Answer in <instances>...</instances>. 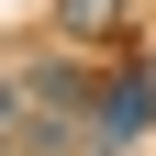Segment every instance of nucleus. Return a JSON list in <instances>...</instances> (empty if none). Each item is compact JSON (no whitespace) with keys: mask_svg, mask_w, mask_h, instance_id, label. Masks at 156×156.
Segmentation results:
<instances>
[{"mask_svg":"<svg viewBox=\"0 0 156 156\" xmlns=\"http://www.w3.org/2000/svg\"><path fill=\"white\" fill-rule=\"evenodd\" d=\"M89 123H101V145L134 156V145L156 134V78H145V67H112V78H101V101H89Z\"/></svg>","mask_w":156,"mask_h":156,"instance_id":"nucleus-1","label":"nucleus"},{"mask_svg":"<svg viewBox=\"0 0 156 156\" xmlns=\"http://www.w3.org/2000/svg\"><path fill=\"white\" fill-rule=\"evenodd\" d=\"M23 89H34V112H67V123H78V112H89V101H101V89H89V78H78V67H34Z\"/></svg>","mask_w":156,"mask_h":156,"instance_id":"nucleus-2","label":"nucleus"},{"mask_svg":"<svg viewBox=\"0 0 156 156\" xmlns=\"http://www.w3.org/2000/svg\"><path fill=\"white\" fill-rule=\"evenodd\" d=\"M112 23H123V0H56V34L67 45H101Z\"/></svg>","mask_w":156,"mask_h":156,"instance_id":"nucleus-3","label":"nucleus"},{"mask_svg":"<svg viewBox=\"0 0 156 156\" xmlns=\"http://www.w3.org/2000/svg\"><path fill=\"white\" fill-rule=\"evenodd\" d=\"M23 145H34V89L0 78V156H23Z\"/></svg>","mask_w":156,"mask_h":156,"instance_id":"nucleus-4","label":"nucleus"}]
</instances>
